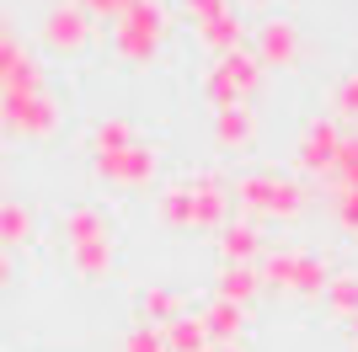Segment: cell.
<instances>
[{"instance_id": "obj_1", "label": "cell", "mask_w": 358, "mask_h": 352, "mask_svg": "<svg viewBox=\"0 0 358 352\" xmlns=\"http://www.w3.org/2000/svg\"><path fill=\"white\" fill-rule=\"evenodd\" d=\"M155 38H161V11H155L150 0H134V6L118 16V48H123V59H145L150 48H155Z\"/></svg>"}, {"instance_id": "obj_2", "label": "cell", "mask_w": 358, "mask_h": 352, "mask_svg": "<svg viewBox=\"0 0 358 352\" xmlns=\"http://www.w3.org/2000/svg\"><path fill=\"white\" fill-rule=\"evenodd\" d=\"M43 43L48 48H59V54H75V48H86L91 43V16L86 6H54V11L43 16Z\"/></svg>"}, {"instance_id": "obj_3", "label": "cell", "mask_w": 358, "mask_h": 352, "mask_svg": "<svg viewBox=\"0 0 358 352\" xmlns=\"http://www.w3.org/2000/svg\"><path fill=\"white\" fill-rule=\"evenodd\" d=\"M0 117H6L11 129H22V133H48L54 123H59V112H54V102H48L43 91H27V96L6 91V102H0Z\"/></svg>"}, {"instance_id": "obj_4", "label": "cell", "mask_w": 358, "mask_h": 352, "mask_svg": "<svg viewBox=\"0 0 358 352\" xmlns=\"http://www.w3.org/2000/svg\"><path fill=\"white\" fill-rule=\"evenodd\" d=\"M241 203L257 214H294L299 192L289 182H273V176H252V182H241Z\"/></svg>"}, {"instance_id": "obj_5", "label": "cell", "mask_w": 358, "mask_h": 352, "mask_svg": "<svg viewBox=\"0 0 358 352\" xmlns=\"http://www.w3.org/2000/svg\"><path fill=\"white\" fill-rule=\"evenodd\" d=\"M96 171L123 182V187H139V182H150V171H155V155L129 145V149H113V155H96Z\"/></svg>"}, {"instance_id": "obj_6", "label": "cell", "mask_w": 358, "mask_h": 352, "mask_svg": "<svg viewBox=\"0 0 358 352\" xmlns=\"http://www.w3.org/2000/svg\"><path fill=\"white\" fill-rule=\"evenodd\" d=\"M209 86H214V96H220L224 107H236L241 91L257 86V64H252L246 54H224L220 64H214V80H209Z\"/></svg>"}, {"instance_id": "obj_7", "label": "cell", "mask_w": 358, "mask_h": 352, "mask_svg": "<svg viewBox=\"0 0 358 352\" xmlns=\"http://www.w3.org/2000/svg\"><path fill=\"white\" fill-rule=\"evenodd\" d=\"M257 54L268 59V64H289L294 59V27L289 22H262L257 27Z\"/></svg>"}, {"instance_id": "obj_8", "label": "cell", "mask_w": 358, "mask_h": 352, "mask_svg": "<svg viewBox=\"0 0 358 352\" xmlns=\"http://www.w3.org/2000/svg\"><path fill=\"white\" fill-rule=\"evenodd\" d=\"M337 155H343V145H337L331 123H321V129L305 133V149H299V161H305V166H337Z\"/></svg>"}, {"instance_id": "obj_9", "label": "cell", "mask_w": 358, "mask_h": 352, "mask_svg": "<svg viewBox=\"0 0 358 352\" xmlns=\"http://www.w3.org/2000/svg\"><path fill=\"white\" fill-rule=\"evenodd\" d=\"M64 230H70V246H86V240H107L102 214H91V208H75L70 219H64Z\"/></svg>"}, {"instance_id": "obj_10", "label": "cell", "mask_w": 358, "mask_h": 352, "mask_svg": "<svg viewBox=\"0 0 358 352\" xmlns=\"http://www.w3.org/2000/svg\"><path fill=\"white\" fill-rule=\"evenodd\" d=\"M236 38H241V22H236V11H230V6H224L220 16H209V22H203V43H209V48H236Z\"/></svg>"}, {"instance_id": "obj_11", "label": "cell", "mask_w": 358, "mask_h": 352, "mask_svg": "<svg viewBox=\"0 0 358 352\" xmlns=\"http://www.w3.org/2000/svg\"><path fill=\"white\" fill-rule=\"evenodd\" d=\"M220 139L230 149H241L246 139H252V117H246V107H220Z\"/></svg>"}, {"instance_id": "obj_12", "label": "cell", "mask_w": 358, "mask_h": 352, "mask_svg": "<svg viewBox=\"0 0 358 352\" xmlns=\"http://www.w3.org/2000/svg\"><path fill=\"white\" fill-rule=\"evenodd\" d=\"M32 235V219L22 203H0V246H11V240H27Z\"/></svg>"}, {"instance_id": "obj_13", "label": "cell", "mask_w": 358, "mask_h": 352, "mask_svg": "<svg viewBox=\"0 0 358 352\" xmlns=\"http://www.w3.org/2000/svg\"><path fill=\"white\" fill-rule=\"evenodd\" d=\"M203 337H209V331H203V321H171V325H166L171 352H198V347H203Z\"/></svg>"}, {"instance_id": "obj_14", "label": "cell", "mask_w": 358, "mask_h": 352, "mask_svg": "<svg viewBox=\"0 0 358 352\" xmlns=\"http://www.w3.org/2000/svg\"><path fill=\"white\" fill-rule=\"evenodd\" d=\"M75 267H80V278L107 272V240H86V246H75Z\"/></svg>"}, {"instance_id": "obj_15", "label": "cell", "mask_w": 358, "mask_h": 352, "mask_svg": "<svg viewBox=\"0 0 358 352\" xmlns=\"http://www.w3.org/2000/svg\"><path fill=\"white\" fill-rule=\"evenodd\" d=\"M203 331H209V337H236L241 331V309L236 305H214L209 321H203Z\"/></svg>"}, {"instance_id": "obj_16", "label": "cell", "mask_w": 358, "mask_h": 352, "mask_svg": "<svg viewBox=\"0 0 358 352\" xmlns=\"http://www.w3.org/2000/svg\"><path fill=\"white\" fill-rule=\"evenodd\" d=\"M252 251H257L252 224H230V230H224V256H252Z\"/></svg>"}, {"instance_id": "obj_17", "label": "cell", "mask_w": 358, "mask_h": 352, "mask_svg": "<svg viewBox=\"0 0 358 352\" xmlns=\"http://www.w3.org/2000/svg\"><path fill=\"white\" fill-rule=\"evenodd\" d=\"M252 288H257V283H252V272H246V267H230V272H224V283H220L224 305H230V299H246Z\"/></svg>"}, {"instance_id": "obj_18", "label": "cell", "mask_w": 358, "mask_h": 352, "mask_svg": "<svg viewBox=\"0 0 358 352\" xmlns=\"http://www.w3.org/2000/svg\"><path fill=\"white\" fill-rule=\"evenodd\" d=\"M331 305L343 315H358V278H337L331 283Z\"/></svg>"}, {"instance_id": "obj_19", "label": "cell", "mask_w": 358, "mask_h": 352, "mask_svg": "<svg viewBox=\"0 0 358 352\" xmlns=\"http://www.w3.org/2000/svg\"><path fill=\"white\" fill-rule=\"evenodd\" d=\"M123 352H161V337H155V325H134V331L123 337Z\"/></svg>"}, {"instance_id": "obj_20", "label": "cell", "mask_w": 358, "mask_h": 352, "mask_svg": "<svg viewBox=\"0 0 358 352\" xmlns=\"http://www.w3.org/2000/svg\"><path fill=\"white\" fill-rule=\"evenodd\" d=\"M22 64H27L22 48H16V43H0V86H11V75L22 70Z\"/></svg>"}, {"instance_id": "obj_21", "label": "cell", "mask_w": 358, "mask_h": 352, "mask_svg": "<svg viewBox=\"0 0 358 352\" xmlns=\"http://www.w3.org/2000/svg\"><path fill=\"white\" fill-rule=\"evenodd\" d=\"M134 0H86V11H102V16H123Z\"/></svg>"}, {"instance_id": "obj_22", "label": "cell", "mask_w": 358, "mask_h": 352, "mask_svg": "<svg viewBox=\"0 0 358 352\" xmlns=\"http://www.w3.org/2000/svg\"><path fill=\"white\" fill-rule=\"evenodd\" d=\"M182 6H193L198 22H209V16H220V11H224V0H182Z\"/></svg>"}, {"instance_id": "obj_23", "label": "cell", "mask_w": 358, "mask_h": 352, "mask_svg": "<svg viewBox=\"0 0 358 352\" xmlns=\"http://www.w3.org/2000/svg\"><path fill=\"white\" fill-rule=\"evenodd\" d=\"M6 278H11V262H6V251H0V288H6Z\"/></svg>"}, {"instance_id": "obj_24", "label": "cell", "mask_w": 358, "mask_h": 352, "mask_svg": "<svg viewBox=\"0 0 358 352\" xmlns=\"http://www.w3.org/2000/svg\"><path fill=\"white\" fill-rule=\"evenodd\" d=\"M0 43H11V32H6V11H0Z\"/></svg>"}, {"instance_id": "obj_25", "label": "cell", "mask_w": 358, "mask_h": 352, "mask_svg": "<svg viewBox=\"0 0 358 352\" xmlns=\"http://www.w3.org/2000/svg\"><path fill=\"white\" fill-rule=\"evenodd\" d=\"M353 325H358V315H353Z\"/></svg>"}]
</instances>
